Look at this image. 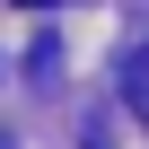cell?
Wrapping results in <instances>:
<instances>
[{"label":"cell","instance_id":"cell-1","mask_svg":"<svg viewBox=\"0 0 149 149\" xmlns=\"http://www.w3.org/2000/svg\"><path fill=\"white\" fill-rule=\"evenodd\" d=\"M123 97H132V114L149 123V44H132V61H123Z\"/></svg>","mask_w":149,"mask_h":149},{"label":"cell","instance_id":"cell-2","mask_svg":"<svg viewBox=\"0 0 149 149\" xmlns=\"http://www.w3.org/2000/svg\"><path fill=\"white\" fill-rule=\"evenodd\" d=\"M18 9H53V0H18Z\"/></svg>","mask_w":149,"mask_h":149},{"label":"cell","instance_id":"cell-3","mask_svg":"<svg viewBox=\"0 0 149 149\" xmlns=\"http://www.w3.org/2000/svg\"><path fill=\"white\" fill-rule=\"evenodd\" d=\"M88 149H105V140H88Z\"/></svg>","mask_w":149,"mask_h":149},{"label":"cell","instance_id":"cell-4","mask_svg":"<svg viewBox=\"0 0 149 149\" xmlns=\"http://www.w3.org/2000/svg\"><path fill=\"white\" fill-rule=\"evenodd\" d=\"M0 149H9V140H0Z\"/></svg>","mask_w":149,"mask_h":149}]
</instances>
